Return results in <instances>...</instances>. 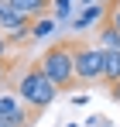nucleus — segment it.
Returning a JSON list of instances; mask_svg holds the SVG:
<instances>
[{
  "mask_svg": "<svg viewBox=\"0 0 120 127\" xmlns=\"http://www.w3.org/2000/svg\"><path fill=\"white\" fill-rule=\"evenodd\" d=\"M79 3H82V7H93V3H96V0H79Z\"/></svg>",
  "mask_w": 120,
  "mask_h": 127,
  "instance_id": "14",
  "label": "nucleus"
},
{
  "mask_svg": "<svg viewBox=\"0 0 120 127\" xmlns=\"http://www.w3.org/2000/svg\"><path fill=\"white\" fill-rule=\"evenodd\" d=\"M38 69L52 79V83L59 86V89H65V86L76 83V45H52L45 55H41Z\"/></svg>",
  "mask_w": 120,
  "mask_h": 127,
  "instance_id": "1",
  "label": "nucleus"
},
{
  "mask_svg": "<svg viewBox=\"0 0 120 127\" xmlns=\"http://www.w3.org/2000/svg\"><path fill=\"white\" fill-rule=\"evenodd\" d=\"M10 7L24 14V17H31V21H38L41 14H45V7H48V0H10Z\"/></svg>",
  "mask_w": 120,
  "mask_h": 127,
  "instance_id": "5",
  "label": "nucleus"
},
{
  "mask_svg": "<svg viewBox=\"0 0 120 127\" xmlns=\"http://www.w3.org/2000/svg\"><path fill=\"white\" fill-rule=\"evenodd\" d=\"M103 52H106V48H103ZM103 79L120 86V52H106V59H103Z\"/></svg>",
  "mask_w": 120,
  "mask_h": 127,
  "instance_id": "6",
  "label": "nucleus"
},
{
  "mask_svg": "<svg viewBox=\"0 0 120 127\" xmlns=\"http://www.w3.org/2000/svg\"><path fill=\"white\" fill-rule=\"evenodd\" d=\"M106 24L120 31V0H113V3H110V14H106Z\"/></svg>",
  "mask_w": 120,
  "mask_h": 127,
  "instance_id": "11",
  "label": "nucleus"
},
{
  "mask_svg": "<svg viewBox=\"0 0 120 127\" xmlns=\"http://www.w3.org/2000/svg\"><path fill=\"white\" fill-rule=\"evenodd\" d=\"M21 96H0V117H14V113H21V103H17Z\"/></svg>",
  "mask_w": 120,
  "mask_h": 127,
  "instance_id": "8",
  "label": "nucleus"
},
{
  "mask_svg": "<svg viewBox=\"0 0 120 127\" xmlns=\"http://www.w3.org/2000/svg\"><path fill=\"white\" fill-rule=\"evenodd\" d=\"M106 14H110V3H93V7H86L79 17L72 21V31H89L93 24L106 21Z\"/></svg>",
  "mask_w": 120,
  "mask_h": 127,
  "instance_id": "4",
  "label": "nucleus"
},
{
  "mask_svg": "<svg viewBox=\"0 0 120 127\" xmlns=\"http://www.w3.org/2000/svg\"><path fill=\"white\" fill-rule=\"evenodd\" d=\"M103 48H89V45H76V79L79 83H100L103 79Z\"/></svg>",
  "mask_w": 120,
  "mask_h": 127,
  "instance_id": "3",
  "label": "nucleus"
},
{
  "mask_svg": "<svg viewBox=\"0 0 120 127\" xmlns=\"http://www.w3.org/2000/svg\"><path fill=\"white\" fill-rule=\"evenodd\" d=\"M52 31H55V21H52V17H38V21L31 24V34H34V38H48Z\"/></svg>",
  "mask_w": 120,
  "mask_h": 127,
  "instance_id": "9",
  "label": "nucleus"
},
{
  "mask_svg": "<svg viewBox=\"0 0 120 127\" xmlns=\"http://www.w3.org/2000/svg\"><path fill=\"white\" fill-rule=\"evenodd\" d=\"M10 10H14V7H10V0H0V21H3V17H7Z\"/></svg>",
  "mask_w": 120,
  "mask_h": 127,
  "instance_id": "12",
  "label": "nucleus"
},
{
  "mask_svg": "<svg viewBox=\"0 0 120 127\" xmlns=\"http://www.w3.org/2000/svg\"><path fill=\"white\" fill-rule=\"evenodd\" d=\"M31 24V17H24V14H17V10H10L3 21H0V34L7 38V34H14V31H21V28H28Z\"/></svg>",
  "mask_w": 120,
  "mask_h": 127,
  "instance_id": "7",
  "label": "nucleus"
},
{
  "mask_svg": "<svg viewBox=\"0 0 120 127\" xmlns=\"http://www.w3.org/2000/svg\"><path fill=\"white\" fill-rule=\"evenodd\" d=\"M28 124V113L21 110V113H14V117H0V127H24Z\"/></svg>",
  "mask_w": 120,
  "mask_h": 127,
  "instance_id": "10",
  "label": "nucleus"
},
{
  "mask_svg": "<svg viewBox=\"0 0 120 127\" xmlns=\"http://www.w3.org/2000/svg\"><path fill=\"white\" fill-rule=\"evenodd\" d=\"M7 45H10V41H7V38L0 34V62H3V55H7Z\"/></svg>",
  "mask_w": 120,
  "mask_h": 127,
  "instance_id": "13",
  "label": "nucleus"
},
{
  "mask_svg": "<svg viewBox=\"0 0 120 127\" xmlns=\"http://www.w3.org/2000/svg\"><path fill=\"white\" fill-rule=\"evenodd\" d=\"M17 96L24 100V103H31L34 110H41V106L55 103L59 86L52 83L38 65H31V69H24V72H21V79H17Z\"/></svg>",
  "mask_w": 120,
  "mask_h": 127,
  "instance_id": "2",
  "label": "nucleus"
}]
</instances>
